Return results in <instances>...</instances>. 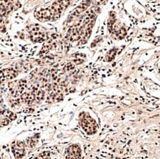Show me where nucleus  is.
<instances>
[{"label":"nucleus","instance_id":"nucleus-10","mask_svg":"<svg viewBox=\"0 0 160 159\" xmlns=\"http://www.w3.org/2000/svg\"><path fill=\"white\" fill-rule=\"evenodd\" d=\"M48 157H49V153L45 152V153H41V154H40L39 155H38V156L36 157L34 159H47Z\"/></svg>","mask_w":160,"mask_h":159},{"label":"nucleus","instance_id":"nucleus-3","mask_svg":"<svg viewBox=\"0 0 160 159\" xmlns=\"http://www.w3.org/2000/svg\"><path fill=\"white\" fill-rule=\"evenodd\" d=\"M81 149L78 144H72L67 149L66 159H81Z\"/></svg>","mask_w":160,"mask_h":159},{"label":"nucleus","instance_id":"nucleus-8","mask_svg":"<svg viewBox=\"0 0 160 159\" xmlns=\"http://www.w3.org/2000/svg\"><path fill=\"white\" fill-rule=\"evenodd\" d=\"M116 52H117V50H116V49H112V50H110L109 52L107 53L106 57H105V61H112V60L114 59V56H115Z\"/></svg>","mask_w":160,"mask_h":159},{"label":"nucleus","instance_id":"nucleus-4","mask_svg":"<svg viewBox=\"0 0 160 159\" xmlns=\"http://www.w3.org/2000/svg\"><path fill=\"white\" fill-rule=\"evenodd\" d=\"M36 17L41 21H47L52 19V15L50 8H45L36 12Z\"/></svg>","mask_w":160,"mask_h":159},{"label":"nucleus","instance_id":"nucleus-5","mask_svg":"<svg viewBox=\"0 0 160 159\" xmlns=\"http://www.w3.org/2000/svg\"><path fill=\"white\" fill-rule=\"evenodd\" d=\"M90 1L83 2L79 5V6L77 7V8L74 9L73 11L71 13L70 16V19H74V17H76V16L80 15V13H81L86 10V8L88 7V5H90Z\"/></svg>","mask_w":160,"mask_h":159},{"label":"nucleus","instance_id":"nucleus-7","mask_svg":"<svg viewBox=\"0 0 160 159\" xmlns=\"http://www.w3.org/2000/svg\"><path fill=\"white\" fill-rule=\"evenodd\" d=\"M27 85V82L25 80H21L19 82V84H18V90L17 91L19 92V94H21L23 92L25 89L26 88Z\"/></svg>","mask_w":160,"mask_h":159},{"label":"nucleus","instance_id":"nucleus-11","mask_svg":"<svg viewBox=\"0 0 160 159\" xmlns=\"http://www.w3.org/2000/svg\"><path fill=\"white\" fill-rule=\"evenodd\" d=\"M0 159H1V157H0Z\"/></svg>","mask_w":160,"mask_h":159},{"label":"nucleus","instance_id":"nucleus-1","mask_svg":"<svg viewBox=\"0 0 160 159\" xmlns=\"http://www.w3.org/2000/svg\"><path fill=\"white\" fill-rule=\"evenodd\" d=\"M81 126L87 134L94 135L97 131L98 127L95 120L89 114H83L81 119Z\"/></svg>","mask_w":160,"mask_h":159},{"label":"nucleus","instance_id":"nucleus-2","mask_svg":"<svg viewBox=\"0 0 160 159\" xmlns=\"http://www.w3.org/2000/svg\"><path fill=\"white\" fill-rule=\"evenodd\" d=\"M12 152L16 159L22 158L25 155V144L22 142H15L12 144Z\"/></svg>","mask_w":160,"mask_h":159},{"label":"nucleus","instance_id":"nucleus-6","mask_svg":"<svg viewBox=\"0 0 160 159\" xmlns=\"http://www.w3.org/2000/svg\"><path fill=\"white\" fill-rule=\"evenodd\" d=\"M39 136H36L32 137V138H29L27 140V144L30 147H34L36 145V144L38 143V140H39Z\"/></svg>","mask_w":160,"mask_h":159},{"label":"nucleus","instance_id":"nucleus-9","mask_svg":"<svg viewBox=\"0 0 160 159\" xmlns=\"http://www.w3.org/2000/svg\"><path fill=\"white\" fill-rule=\"evenodd\" d=\"M44 98V92L42 90H40L39 91H37L36 94V99L39 101H41V100H43Z\"/></svg>","mask_w":160,"mask_h":159}]
</instances>
